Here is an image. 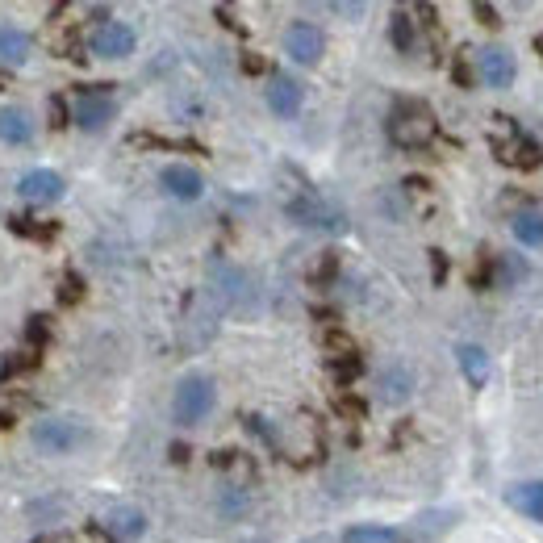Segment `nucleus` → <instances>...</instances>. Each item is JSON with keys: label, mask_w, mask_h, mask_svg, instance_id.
<instances>
[{"label": "nucleus", "mask_w": 543, "mask_h": 543, "mask_svg": "<svg viewBox=\"0 0 543 543\" xmlns=\"http://www.w3.org/2000/svg\"><path fill=\"white\" fill-rule=\"evenodd\" d=\"M489 147H493V155H498V163H506V168H518V172H535L539 163H543V147L535 143L527 130H518L514 117H506V113L493 117Z\"/></svg>", "instance_id": "f257e3e1"}, {"label": "nucleus", "mask_w": 543, "mask_h": 543, "mask_svg": "<svg viewBox=\"0 0 543 543\" xmlns=\"http://www.w3.org/2000/svg\"><path fill=\"white\" fill-rule=\"evenodd\" d=\"M389 138L401 151H422L435 138V117L422 101H397L389 113Z\"/></svg>", "instance_id": "f03ea898"}, {"label": "nucleus", "mask_w": 543, "mask_h": 543, "mask_svg": "<svg viewBox=\"0 0 543 543\" xmlns=\"http://www.w3.org/2000/svg\"><path fill=\"white\" fill-rule=\"evenodd\" d=\"M214 397H218V389H214V381H209V376H201V372L184 376V381L176 385V397H172L176 422H180V427H197V422H201L209 410H214Z\"/></svg>", "instance_id": "7ed1b4c3"}, {"label": "nucleus", "mask_w": 543, "mask_h": 543, "mask_svg": "<svg viewBox=\"0 0 543 543\" xmlns=\"http://www.w3.org/2000/svg\"><path fill=\"white\" fill-rule=\"evenodd\" d=\"M285 209H289V218H293L297 226H305V230H330V234H339V230L347 226V218H343L330 201H322V197L314 193V188H305V193H297Z\"/></svg>", "instance_id": "20e7f679"}, {"label": "nucleus", "mask_w": 543, "mask_h": 543, "mask_svg": "<svg viewBox=\"0 0 543 543\" xmlns=\"http://www.w3.org/2000/svg\"><path fill=\"white\" fill-rule=\"evenodd\" d=\"M72 122H76L80 130H105V126L113 122V97H109V84H88L84 92H76Z\"/></svg>", "instance_id": "39448f33"}, {"label": "nucleus", "mask_w": 543, "mask_h": 543, "mask_svg": "<svg viewBox=\"0 0 543 543\" xmlns=\"http://www.w3.org/2000/svg\"><path fill=\"white\" fill-rule=\"evenodd\" d=\"M84 439H88V427H80L76 418H46L34 427V443L46 447V452H55V456L76 452Z\"/></svg>", "instance_id": "423d86ee"}, {"label": "nucleus", "mask_w": 543, "mask_h": 543, "mask_svg": "<svg viewBox=\"0 0 543 543\" xmlns=\"http://www.w3.org/2000/svg\"><path fill=\"white\" fill-rule=\"evenodd\" d=\"M472 59H477V80L485 88H510L514 76H518L514 51H506V46H481Z\"/></svg>", "instance_id": "0eeeda50"}, {"label": "nucleus", "mask_w": 543, "mask_h": 543, "mask_svg": "<svg viewBox=\"0 0 543 543\" xmlns=\"http://www.w3.org/2000/svg\"><path fill=\"white\" fill-rule=\"evenodd\" d=\"M285 51L293 63H305V67H314L326 51V38L322 30L314 26V21H293V26L285 30Z\"/></svg>", "instance_id": "6e6552de"}, {"label": "nucleus", "mask_w": 543, "mask_h": 543, "mask_svg": "<svg viewBox=\"0 0 543 543\" xmlns=\"http://www.w3.org/2000/svg\"><path fill=\"white\" fill-rule=\"evenodd\" d=\"M17 193L30 205H55L63 197V176L51 172V168H34V172H26L17 180Z\"/></svg>", "instance_id": "1a4fd4ad"}, {"label": "nucleus", "mask_w": 543, "mask_h": 543, "mask_svg": "<svg viewBox=\"0 0 543 543\" xmlns=\"http://www.w3.org/2000/svg\"><path fill=\"white\" fill-rule=\"evenodd\" d=\"M134 42L138 38L126 21H101V30L92 34V51L101 59H126V55H134Z\"/></svg>", "instance_id": "9d476101"}, {"label": "nucleus", "mask_w": 543, "mask_h": 543, "mask_svg": "<svg viewBox=\"0 0 543 543\" xmlns=\"http://www.w3.org/2000/svg\"><path fill=\"white\" fill-rule=\"evenodd\" d=\"M159 184H163V193L176 197V201H197L205 193L201 172L188 168V163H168V168L159 172Z\"/></svg>", "instance_id": "9b49d317"}, {"label": "nucleus", "mask_w": 543, "mask_h": 543, "mask_svg": "<svg viewBox=\"0 0 543 543\" xmlns=\"http://www.w3.org/2000/svg\"><path fill=\"white\" fill-rule=\"evenodd\" d=\"M268 109L276 117H293L301 109V84L293 76H285V72H276L268 80Z\"/></svg>", "instance_id": "f8f14e48"}, {"label": "nucleus", "mask_w": 543, "mask_h": 543, "mask_svg": "<svg viewBox=\"0 0 543 543\" xmlns=\"http://www.w3.org/2000/svg\"><path fill=\"white\" fill-rule=\"evenodd\" d=\"M105 523H109L105 531H109L113 539H138V535L147 531V514L138 510V506H113Z\"/></svg>", "instance_id": "ddd939ff"}, {"label": "nucleus", "mask_w": 543, "mask_h": 543, "mask_svg": "<svg viewBox=\"0 0 543 543\" xmlns=\"http://www.w3.org/2000/svg\"><path fill=\"white\" fill-rule=\"evenodd\" d=\"M30 138H34V122L26 109H0V143L26 147Z\"/></svg>", "instance_id": "4468645a"}, {"label": "nucleus", "mask_w": 543, "mask_h": 543, "mask_svg": "<svg viewBox=\"0 0 543 543\" xmlns=\"http://www.w3.org/2000/svg\"><path fill=\"white\" fill-rule=\"evenodd\" d=\"M510 506L518 514H527L535 518V523H543V481H523V485H510Z\"/></svg>", "instance_id": "2eb2a0df"}, {"label": "nucleus", "mask_w": 543, "mask_h": 543, "mask_svg": "<svg viewBox=\"0 0 543 543\" xmlns=\"http://www.w3.org/2000/svg\"><path fill=\"white\" fill-rule=\"evenodd\" d=\"M410 389H414V372L406 364H393L381 372V401H389V406H401L410 397Z\"/></svg>", "instance_id": "dca6fc26"}, {"label": "nucleus", "mask_w": 543, "mask_h": 543, "mask_svg": "<svg viewBox=\"0 0 543 543\" xmlns=\"http://www.w3.org/2000/svg\"><path fill=\"white\" fill-rule=\"evenodd\" d=\"M456 360H460V368H464V376H468L472 389H481V385L489 381V356H485V347L464 343V347L456 351Z\"/></svg>", "instance_id": "f3484780"}, {"label": "nucleus", "mask_w": 543, "mask_h": 543, "mask_svg": "<svg viewBox=\"0 0 543 543\" xmlns=\"http://www.w3.org/2000/svg\"><path fill=\"white\" fill-rule=\"evenodd\" d=\"M30 51H34V42L21 34V30H13V26H0V63H26L30 59Z\"/></svg>", "instance_id": "a211bd4d"}, {"label": "nucleus", "mask_w": 543, "mask_h": 543, "mask_svg": "<svg viewBox=\"0 0 543 543\" xmlns=\"http://www.w3.org/2000/svg\"><path fill=\"white\" fill-rule=\"evenodd\" d=\"M510 230H514V239L523 247H543V214H539V209H523Z\"/></svg>", "instance_id": "6ab92c4d"}, {"label": "nucleus", "mask_w": 543, "mask_h": 543, "mask_svg": "<svg viewBox=\"0 0 543 543\" xmlns=\"http://www.w3.org/2000/svg\"><path fill=\"white\" fill-rule=\"evenodd\" d=\"M5 226H9V234H17V239H34V243H51L55 239V226L34 222V218H21V214H13Z\"/></svg>", "instance_id": "aec40b11"}, {"label": "nucleus", "mask_w": 543, "mask_h": 543, "mask_svg": "<svg viewBox=\"0 0 543 543\" xmlns=\"http://www.w3.org/2000/svg\"><path fill=\"white\" fill-rule=\"evenodd\" d=\"M343 543H401V535L393 527H376V523H364V527H351L343 535Z\"/></svg>", "instance_id": "412c9836"}, {"label": "nucleus", "mask_w": 543, "mask_h": 543, "mask_svg": "<svg viewBox=\"0 0 543 543\" xmlns=\"http://www.w3.org/2000/svg\"><path fill=\"white\" fill-rule=\"evenodd\" d=\"M389 38H393L397 51H414V21H410V13H393Z\"/></svg>", "instance_id": "4be33fe9"}, {"label": "nucleus", "mask_w": 543, "mask_h": 543, "mask_svg": "<svg viewBox=\"0 0 543 543\" xmlns=\"http://www.w3.org/2000/svg\"><path fill=\"white\" fill-rule=\"evenodd\" d=\"M360 372H364L360 351H356V356H339V360H330V376H335L339 385H351V381H356Z\"/></svg>", "instance_id": "5701e85b"}, {"label": "nucleus", "mask_w": 543, "mask_h": 543, "mask_svg": "<svg viewBox=\"0 0 543 543\" xmlns=\"http://www.w3.org/2000/svg\"><path fill=\"white\" fill-rule=\"evenodd\" d=\"M493 272H498V255L481 251L477 268H472V285H477V289H489V285H493Z\"/></svg>", "instance_id": "b1692460"}, {"label": "nucleus", "mask_w": 543, "mask_h": 543, "mask_svg": "<svg viewBox=\"0 0 543 543\" xmlns=\"http://www.w3.org/2000/svg\"><path fill=\"white\" fill-rule=\"evenodd\" d=\"M26 343H30V351H38L42 343H51V322H46L42 314H34L26 322Z\"/></svg>", "instance_id": "393cba45"}, {"label": "nucleus", "mask_w": 543, "mask_h": 543, "mask_svg": "<svg viewBox=\"0 0 543 543\" xmlns=\"http://www.w3.org/2000/svg\"><path fill=\"white\" fill-rule=\"evenodd\" d=\"M335 272H339V255L326 251V255L318 259V268L310 272V280H314V285H330V280H335Z\"/></svg>", "instance_id": "a878e982"}, {"label": "nucleus", "mask_w": 543, "mask_h": 543, "mask_svg": "<svg viewBox=\"0 0 543 543\" xmlns=\"http://www.w3.org/2000/svg\"><path fill=\"white\" fill-rule=\"evenodd\" d=\"M452 80H456L460 88H472V80H477V63H472L468 55H456V59H452Z\"/></svg>", "instance_id": "bb28decb"}, {"label": "nucleus", "mask_w": 543, "mask_h": 543, "mask_svg": "<svg viewBox=\"0 0 543 543\" xmlns=\"http://www.w3.org/2000/svg\"><path fill=\"white\" fill-rule=\"evenodd\" d=\"M80 297H84V280H80L76 272H67L63 285H59V301H63V305H76Z\"/></svg>", "instance_id": "cd10ccee"}, {"label": "nucleus", "mask_w": 543, "mask_h": 543, "mask_svg": "<svg viewBox=\"0 0 543 543\" xmlns=\"http://www.w3.org/2000/svg\"><path fill=\"white\" fill-rule=\"evenodd\" d=\"M335 410H339L343 418H356V422L368 414L364 401H360V397H351V393H339V397H335Z\"/></svg>", "instance_id": "c85d7f7f"}, {"label": "nucleus", "mask_w": 543, "mask_h": 543, "mask_svg": "<svg viewBox=\"0 0 543 543\" xmlns=\"http://www.w3.org/2000/svg\"><path fill=\"white\" fill-rule=\"evenodd\" d=\"M30 368H38V351H30V347L5 360V376H9V372H30Z\"/></svg>", "instance_id": "c756f323"}, {"label": "nucleus", "mask_w": 543, "mask_h": 543, "mask_svg": "<svg viewBox=\"0 0 543 543\" xmlns=\"http://www.w3.org/2000/svg\"><path fill=\"white\" fill-rule=\"evenodd\" d=\"M222 510H226V514H243V510H247V489L230 485V489L222 493Z\"/></svg>", "instance_id": "7c9ffc66"}, {"label": "nucleus", "mask_w": 543, "mask_h": 543, "mask_svg": "<svg viewBox=\"0 0 543 543\" xmlns=\"http://www.w3.org/2000/svg\"><path fill=\"white\" fill-rule=\"evenodd\" d=\"M498 268H502V276H506V285H514V280H523V276H527V268L518 264L514 255H498Z\"/></svg>", "instance_id": "2f4dec72"}, {"label": "nucleus", "mask_w": 543, "mask_h": 543, "mask_svg": "<svg viewBox=\"0 0 543 543\" xmlns=\"http://www.w3.org/2000/svg\"><path fill=\"white\" fill-rule=\"evenodd\" d=\"M472 13H477V21H481V26H489V30L502 26V13L493 9V5H485V0H477V5H472Z\"/></svg>", "instance_id": "473e14b6"}, {"label": "nucleus", "mask_w": 543, "mask_h": 543, "mask_svg": "<svg viewBox=\"0 0 543 543\" xmlns=\"http://www.w3.org/2000/svg\"><path fill=\"white\" fill-rule=\"evenodd\" d=\"M243 72H247V76H264V72H268V59L255 55V51H247V55H243Z\"/></svg>", "instance_id": "72a5a7b5"}, {"label": "nucleus", "mask_w": 543, "mask_h": 543, "mask_svg": "<svg viewBox=\"0 0 543 543\" xmlns=\"http://www.w3.org/2000/svg\"><path fill=\"white\" fill-rule=\"evenodd\" d=\"M46 105H51V126H55V130H63L67 122H72V117H67V105H63V97H51Z\"/></svg>", "instance_id": "f704fd0d"}, {"label": "nucleus", "mask_w": 543, "mask_h": 543, "mask_svg": "<svg viewBox=\"0 0 543 543\" xmlns=\"http://www.w3.org/2000/svg\"><path fill=\"white\" fill-rule=\"evenodd\" d=\"M431 272H435V285L447 280V255L443 251H431Z\"/></svg>", "instance_id": "c9c22d12"}, {"label": "nucleus", "mask_w": 543, "mask_h": 543, "mask_svg": "<svg viewBox=\"0 0 543 543\" xmlns=\"http://www.w3.org/2000/svg\"><path fill=\"white\" fill-rule=\"evenodd\" d=\"M218 21H222L226 30H234V34H247V30H243V21H234V13H230V9H218Z\"/></svg>", "instance_id": "e433bc0d"}, {"label": "nucleus", "mask_w": 543, "mask_h": 543, "mask_svg": "<svg viewBox=\"0 0 543 543\" xmlns=\"http://www.w3.org/2000/svg\"><path fill=\"white\" fill-rule=\"evenodd\" d=\"M88 543H117V539L105 527H88Z\"/></svg>", "instance_id": "4c0bfd02"}, {"label": "nucleus", "mask_w": 543, "mask_h": 543, "mask_svg": "<svg viewBox=\"0 0 543 543\" xmlns=\"http://www.w3.org/2000/svg\"><path fill=\"white\" fill-rule=\"evenodd\" d=\"M172 460H176V464H184V460H188V447H184V443H176V447H172Z\"/></svg>", "instance_id": "58836bf2"}, {"label": "nucleus", "mask_w": 543, "mask_h": 543, "mask_svg": "<svg viewBox=\"0 0 543 543\" xmlns=\"http://www.w3.org/2000/svg\"><path fill=\"white\" fill-rule=\"evenodd\" d=\"M335 9H339V13H351V17H360V13H364V5H335Z\"/></svg>", "instance_id": "ea45409f"}, {"label": "nucleus", "mask_w": 543, "mask_h": 543, "mask_svg": "<svg viewBox=\"0 0 543 543\" xmlns=\"http://www.w3.org/2000/svg\"><path fill=\"white\" fill-rule=\"evenodd\" d=\"M0 427H13V414H5V410H0Z\"/></svg>", "instance_id": "a19ab883"}, {"label": "nucleus", "mask_w": 543, "mask_h": 543, "mask_svg": "<svg viewBox=\"0 0 543 543\" xmlns=\"http://www.w3.org/2000/svg\"><path fill=\"white\" fill-rule=\"evenodd\" d=\"M535 46H539V55H543V38H539V42H535Z\"/></svg>", "instance_id": "79ce46f5"}, {"label": "nucleus", "mask_w": 543, "mask_h": 543, "mask_svg": "<svg viewBox=\"0 0 543 543\" xmlns=\"http://www.w3.org/2000/svg\"><path fill=\"white\" fill-rule=\"evenodd\" d=\"M305 543H326V539H305Z\"/></svg>", "instance_id": "37998d69"}]
</instances>
